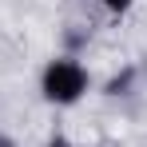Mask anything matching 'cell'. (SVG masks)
<instances>
[{"label": "cell", "mask_w": 147, "mask_h": 147, "mask_svg": "<svg viewBox=\"0 0 147 147\" xmlns=\"http://www.w3.org/2000/svg\"><path fill=\"white\" fill-rule=\"evenodd\" d=\"M88 92H92V72H88V64H84L80 56H72V52L52 56L48 64L40 68V96H44V103H52V107H76Z\"/></svg>", "instance_id": "cell-1"}, {"label": "cell", "mask_w": 147, "mask_h": 147, "mask_svg": "<svg viewBox=\"0 0 147 147\" xmlns=\"http://www.w3.org/2000/svg\"><path fill=\"white\" fill-rule=\"evenodd\" d=\"M135 80H139V68H135V64H127L123 72H115L111 80H107V84H103V96H111V99H119V96H131Z\"/></svg>", "instance_id": "cell-2"}, {"label": "cell", "mask_w": 147, "mask_h": 147, "mask_svg": "<svg viewBox=\"0 0 147 147\" xmlns=\"http://www.w3.org/2000/svg\"><path fill=\"white\" fill-rule=\"evenodd\" d=\"M96 4H99V8H107L111 16H123V12H131L135 0H96Z\"/></svg>", "instance_id": "cell-3"}, {"label": "cell", "mask_w": 147, "mask_h": 147, "mask_svg": "<svg viewBox=\"0 0 147 147\" xmlns=\"http://www.w3.org/2000/svg\"><path fill=\"white\" fill-rule=\"evenodd\" d=\"M44 147H76V143H72V135H68V131H60V127H56L48 139H44Z\"/></svg>", "instance_id": "cell-4"}, {"label": "cell", "mask_w": 147, "mask_h": 147, "mask_svg": "<svg viewBox=\"0 0 147 147\" xmlns=\"http://www.w3.org/2000/svg\"><path fill=\"white\" fill-rule=\"evenodd\" d=\"M0 147H16V139H12V135H4V131H0Z\"/></svg>", "instance_id": "cell-5"}]
</instances>
